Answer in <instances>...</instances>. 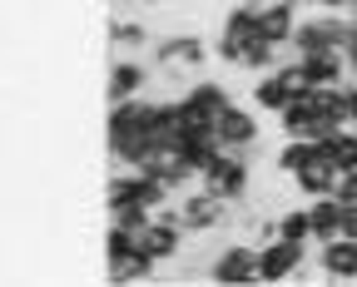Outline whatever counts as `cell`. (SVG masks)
Masks as SVG:
<instances>
[{
	"label": "cell",
	"mask_w": 357,
	"mask_h": 287,
	"mask_svg": "<svg viewBox=\"0 0 357 287\" xmlns=\"http://www.w3.org/2000/svg\"><path fill=\"white\" fill-rule=\"evenodd\" d=\"M312 10H337V15H347L352 0H312Z\"/></svg>",
	"instance_id": "4316f807"
},
{
	"label": "cell",
	"mask_w": 357,
	"mask_h": 287,
	"mask_svg": "<svg viewBox=\"0 0 357 287\" xmlns=\"http://www.w3.org/2000/svg\"><path fill=\"white\" fill-rule=\"evenodd\" d=\"M342 55H347V70H352V75H357V40H352V45H347V50H342Z\"/></svg>",
	"instance_id": "83f0119b"
},
{
	"label": "cell",
	"mask_w": 357,
	"mask_h": 287,
	"mask_svg": "<svg viewBox=\"0 0 357 287\" xmlns=\"http://www.w3.org/2000/svg\"><path fill=\"white\" fill-rule=\"evenodd\" d=\"M337 178H342V164L318 144V154L293 173V188H298L303 199H323V194H337Z\"/></svg>",
	"instance_id": "8992f818"
},
{
	"label": "cell",
	"mask_w": 357,
	"mask_h": 287,
	"mask_svg": "<svg viewBox=\"0 0 357 287\" xmlns=\"http://www.w3.org/2000/svg\"><path fill=\"white\" fill-rule=\"evenodd\" d=\"M178 208H184V233H223V228H234V208L238 203L208 194V188L199 183L194 194L178 199Z\"/></svg>",
	"instance_id": "277c9868"
},
{
	"label": "cell",
	"mask_w": 357,
	"mask_h": 287,
	"mask_svg": "<svg viewBox=\"0 0 357 287\" xmlns=\"http://www.w3.org/2000/svg\"><path fill=\"white\" fill-rule=\"evenodd\" d=\"M278 129H283V139H318V114H312L307 94L303 100H288L278 109Z\"/></svg>",
	"instance_id": "9a60e30c"
},
{
	"label": "cell",
	"mask_w": 357,
	"mask_h": 287,
	"mask_svg": "<svg viewBox=\"0 0 357 287\" xmlns=\"http://www.w3.org/2000/svg\"><path fill=\"white\" fill-rule=\"evenodd\" d=\"M218 144L223 149H234V154H248V159H258V144H263V129H258V109H248V104H229L218 114Z\"/></svg>",
	"instance_id": "5b68a950"
},
{
	"label": "cell",
	"mask_w": 357,
	"mask_h": 287,
	"mask_svg": "<svg viewBox=\"0 0 357 287\" xmlns=\"http://www.w3.org/2000/svg\"><path fill=\"white\" fill-rule=\"evenodd\" d=\"M303 70L312 79V89L318 84H347L352 70H347V55L342 50H318V55H303Z\"/></svg>",
	"instance_id": "5bb4252c"
},
{
	"label": "cell",
	"mask_w": 357,
	"mask_h": 287,
	"mask_svg": "<svg viewBox=\"0 0 357 287\" xmlns=\"http://www.w3.org/2000/svg\"><path fill=\"white\" fill-rule=\"evenodd\" d=\"M337 199H342V203H357V169H342V178H337Z\"/></svg>",
	"instance_id": "484cf974"
},
{
	"label": "cell",
	"mask_w": 357,
	"mask_h": 287,
	"mask_svg": "<svg viewBox=\"0 0 357 287\" xmlns=\"http://www.w3.org/2000/svg\"><path fill=\"white\" fill-rule=\"evenodd\" d=\"M184 94H189V100H194L199 109H208L213 119H218L223 109H229V104H234V89H229V84H223V79H194V84H189Z\"/></svg>",
	"instance_id": "e0dca14e"
},
{
	"label": "cell",
	"mask_w": 357,
	"mask_h": 287,
	"mask_svg": "<svg viewBox=\"0 0 357 287\" xmlns=\"http://www.w3.org/2000/svg\"><path fill=\"white\" fill-rule=\"evenodd\" d=\"M208 282H223V287H248V282H263V248L253 243H229L208 258Z\"/></svg>",
	"instance_id": "6da1fadb"
},
{
	"label": "cell",
	"mask_w": 357,
	"mask_h": 287,
	"mask_svg": "<svg viewBox=\"0 0 357 287\" xmlns=\"http://www.w3.org/2000/svg\"><path fill=\"white\" fill-rule=\"evenodd\" d=\"M298 10L288 6V0H263V15H258V35L278 40V45H293V30H298Z\"/></svg>",
	"instance_id": "4fadbf2b"
},
{
	"label": "cell",
	"mask_w": 357,
	"mask_h": 287,
	"mask_svg": "<svg viewBox=\"0 0 357 287\" xmlns=\"http://www.w3.org/2000/svg\"><path fill=\"white\" fill-rule=\"evenodd\" d=\"M347 89H352V94H357V75H352V79H347Z\"/></svg>",
	"instance_id": "f546056e"
},
{
	"label": "cell",
	"mask_w": 357,
	"mask_h": 287,
	"mask_svg": "<svg viewBox=\"0 0 357 287\" xmlns=\"http://www.w3.org/2000/svg\"><path fill=\"white\" fill-rule=\"evenodd\" d=\"M109 45H114V55H144V50H154V35H149L144 15H114Z\"/></svg>",
	"instance_id": "8fae6325"
},
{
	"label": "cell",
	"mask_w": 357,
	"mask_h": 287,
	"mask_svg": "<svg viewBox=\"0 0 357 287\" xmlns=\"http://www.w3.org/2000/svg\"><path fill=\"white\" fill-rule=\"evenodd\" d=\"M248 100H253V109H263V114H278V109L288 104V89H283L278 70H263V75L253 79V89H248Z\"/></svg>",
	"instance_id": "2e32d148"
},
{
	"label": "cell",
	"mask_w": 357,
	"mask_h": 287,
	"mask_svg": "<svg viewBox=\"0 0 357 287\" xmlns=\"http://www.w3.org/2000/svg\"><path fill=\"white\" fill-rule=\"evenodd\" d=\"M243 45H248V40H238V35H229V30H218V35H213V55H218V65H234V70H238V65H243Z\"/></svg>",
	"instance_id": "d4e9b609"
},
{
	"label": "cell",
	"mask_w": 357,
	"mask_h": 287,
	"mask_svg": "<svg viewBox=\"0 0 357 287\" xmlns=\"http://www.w3.org/2000/svg\"><path fill=\"white\" fill-rule=\"evenodd\" d=\"M288 6H293V10H307V6H312V0H288Z\"/></svg>",
	"instance_id": "f1b7e54d"
},
{
	"label": "cell",
	"mask_w": 357,
	"mask_h": 287,
	"mask_svg": "<svg viewBox=\"0 0 357 287\" xmlns=\"http://www.w3.org/2000/svg\"><path fill=\"white\" fill-rule=\"evenodd\" d=\"M149 79H154V65H139V55H114V70H109V104L119 100H134V94H149Z\"/></svg>",
	"instance_id": "ba28073f"
},
{
	"label": "cell",
	"mask_w": 357,
	"mask_h": 287,
	"mask_svg": "<svg viewBox=\"0 0 357 287\" xmlns=\"http://www.w3.org/2000/svg\"><path fill=\"white\" fill-rule=\"evenodd\" d=\"M318 272H323V282H357V238H347V233H337L333 243H323L318 248Z\"/></svg>",
	"instance_id": "9c48e42d"
},
{
	"label": "cell",
	"mask_w": 357,
	"mask_h": 287,
	"mask_svg": "<svg viewBox=\"0 0 357 287\" xmlns=\"http://www.w3.org/2000/svg\"><path fill=\"white\" fill-rule=\"evenodd\" d=\"M159 272V263L144 253V248H134L129 258H119V263H109V282H149Z\"/></svg>",
	"instance_id": "ac0fdd59"
},
{
	"label": "cell",
	"mask_w": 357,
	"mask_h": 287,
	"mask_svg": "<svg viewBox=\"0 0 357 287\" xmlns=\"http://www.w3.org/2000/svg\"><path fill=\"white\" fill-rule=\"evenodd\" d=\"M109 218H114L119 228H129V233H144V228L154 223V208H149V203H139V199H129V203H114V208H109Z\"/></svg>",
	"instance_id": "603a6c76"
},
{
	"label": "cell",
	"mask_w": 357,
	"mask_h": 287,
	"mask_svg": "<svg viewBox=\"0 0 357 287\" xmlns=\"http://www.w3.org/2000/svg\"><path fill=\"white\" fill-rule=\"evenodd\" d=\"M154 70H184V75H199L208 65V45L194 35V30H174V35H159L154 50H149Z\"/></svg>",
	"instance_id": "7a4b0ae2"
},
{
	"label": "cell",
	"mask_w": 357,
	"mask_h": 287,
	"mask_svg": "<svg viewBox=\"0 0 357 287\" xmlns=\"http://www.w3.org/2000/svg\"><path fill=\"white\" fill-rule=\"evenodd\" d=\"M307 248H312V243H293V238L268 243V248H263V282H293V277H303Z\"/></svg>",
	"instance_id": "52a82bcc"
},
{
	"label": "cell",
	"mask_w": 357,
	"mask_h": 287,
	"mask_svg": "<svg viewBox=\"0 0 357 287\" xmlns=\"http://www.w3.org/2000/svg\"><path fill=\"white\" fill-rule=\"evenodd\" d=\"M323 149L342 164V169H357V124H342L337 134H328V139H318Z\"/></svg>",
	"instance_id": "44dd1931"
},
{
	"label": "cell",
	"mask_w": 357,
	"mask_h": 287,
	"mask_svg": "<svg viewBox=\"0 0 357 287\" xmlns=\"http://www.w3.org/2000/svg\"><path fill=\"white\" fill-rule=\"evenodd\" d=\"M307 213H312V243H333V238L342 233V213H347V203L337 199V194H323V199H307Z\"/></svg>",
	"instance_id": "7c38bea8"
},
{
	"label": "cell",
	"mask_w": 357,
	"mask_h": 287,
	"mask_svg": "<svg viewBox=\"0 0 357 287\" xmlns=\"http://www.w3.org/2000/svg\"><path fill=\"white\" fill-rule=\"evenodd\" d=\"M253 159L248 154H234V149H223L208 169H204V188L208 194H218V199H229V203H243L248 199V178H253V169H248Z\"/></svg>",
	"instance_id": "3957f363"
},
{
	"label": "cell",
	"mask_w": 357,
	"mask_h": 287,
	"mask_svg": "<svg viewBox=\"0 0 357 287\" xmlns=\"http://www.w3.org/2000/svg\"><path fill=\"white\" fill-rule=\"evenodd\" d=\"M134 248H139V233H129V228L109 223V233H105V258H109V263H119V258H129Z\"/></svg>",
	"instance_id": "cb8c5ba5"
},
{
	"label": "cell",
	"mask_w": 357,
	"mask_h": 287,
	"mask_svg": "<svg viewBox=\"0 0 357 287\" xmlns=\"http://www.w3.org/2000/svg\"><path fill=\"white\" fill-rule=\"evenodd\" d=\"M184 228L178 223H164V218H154L144 233H139V248L154 258V263H178V253H184Z\"/></svg>",
	"instance_id": "30bf717a"
},
{
	"label": "cell",
	"mask_w": 357,
	"mask_h": 287,
	"mask_svg": "<svg viewBox=\"0 0 357 287\" xmlns=\"http://www.w3.org/2000/svg\"><path fill=\"white\" fill-rule=\"evenodd\" d=\"M312 154H318V139H288L283 149H278V159H273V169H278L283 178H293V173H298Z\"/></svg>",
	"instance_id": "ffe728a7"
},
{
	"label": "cell",
	"mask_w": 357,
	"mask_h": 287,
	"mask_svg": "<svg viewBox=\"0 0 357 287\" xmlns=\"http://www.w3.org/2000/svg\"><path fill=\"white\" fill-rule=\"evenodd\" d=\"M278 233L293 243H312V213L307 208H278ZM318 248V243H312Z\"/></svg>",
	"instance_id": "7402d4cb"
},
{
	"label": "cell",
	"mask_w": 357,
	"mask_h": 287,
	"mask_svg": "<svg viewBox=\"0 0 357 287\" xmlns=\"http://www.w3.org/2000/svg\"><path fill=\"white\" fill-rule=\"evenodd\" d=\"M174 119H178V134H184V139H194V134H213V114L208 109H199L194 100H189V94H184V100H174Z\"/></svg>",
	"instance_id": "d6986e66"
}]
</instances>
